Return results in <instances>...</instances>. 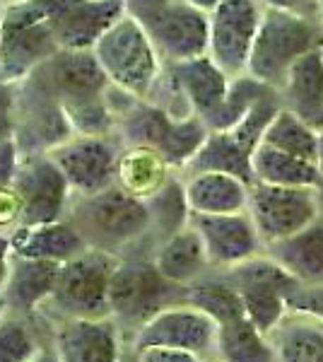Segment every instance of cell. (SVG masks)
Returning a JSON list of instances; mask_svg holds the SVG:
<instances>
[{
  "label": "cell",
  "mask_w": 323,
  "mask_h": 362,
  "mask_svg": "<svg viewBox=\"0 0 323 362\" xmlns=\"http://www.w3.org/2000/svg\"><path fill=\"white\" fill-rule=\"evenodd\" d=\"M68 220L92 249L109 251L114 256L155 249L148 201L135 198L119 184L99 194L73 198Z\"/></svg>",
  "instance_id": "cell-1"
},
{
  "label": "cell",
  "mask_w": 323,
  "mask_h": 362,
  "mask_svg": "<svg viewBox=\"0 0 323 362\" xmlns=\"http://www.w3.org/2000/svg\"><path fill=\"white\" fill-rule=\"evenodd\" d=\"M319 46H323V29L319 22L304 17L290 5H266L246 75L280 92L290 68Z\"/></svg>",
  "instance_id": "cell-2"
},
{
  "label": "cell",
  "mask_w": 323,
  "mask_h": 362,
  "mask_svg": "<svg viewBox=\"0 0 323 362\" xmlns=\"http://www.w3.org/2000/svg\"><path fill=\"white\" fill-rule=\"evenodd\" d=\"M189 288L169 283L152 261V249H138L119 256L111 276L109 307L123 334H135L148 319L174 302L186 300ZM128 336V338H131Z\"/></svg>",
  "instance_id": "cell-3"
},
{
  "label": "cell",
  "mask_w": 323,
  "mask_h": 362,
  "mask_svg": "<svg viewBox=\"0 0 323 362\" xmlns=\"http://www.w3.org/2000/svg\"><path fill=\"white\" fill-rule=\"evenodd\" d=\"M92 51L109 83L138 99H148L162 78V58L145 25L131 13L119 17Z\"/></svg>",
  "instance_id": "cell-4"
},
{
  "label": "cell",
  "mask_w": 323,
  "mask_h": 362,
  "mask_svg": "<svg viewBox=\"0 0 323 362\" xmlns=\"http://www.w3.org/2000/svg\"><path fill=\"white\" fill-rule=\"evenodd\" d=\"M210 128L203 119H174L150 99H135L116 119V136L123 145H145L157 150L174 172H184L203 148Z\"/></svg>",
  "instance_id": "cell-5"
},
{
  "label": "cell",
  "mask_w": 323,
  "mask_h": 362,
  "mask_svg": "<svg viewBox=\"0 0 323 362\" xmlns=\"http://www.w3.org/2000/svg\"><path fill=\"white\" fill-rule=\"evenodd\" d=\"M119 256L87 247L61 266L56 290L41 312L51 321L111 317L109 288Z\"/></svg>",
  "instance_id": "cell-6"
},
{
  "label": "cell",
  "mask_w": 323,
  "mask_h": 362,
  "mask_svg": "<svg viewBox=\"0 0 323 362\" xmlns=\"http://www.w3.org/2000/svg\"><path fill=\"white\" fill-rule=\"evenodd\" d=\"M56 37L39 0L5 3L0 34V83L20 85L51 56L58 54Z\"/></svg>",
  "instance_id": "cell-7"
},
{
  "label": "cell",
  "mask_w": 323,
  "mask_h": 362,
  "mask_svg": "<svg viewBox=\"0 0 323 362\" xmlns=\"http://www.w3.org/2000/svg\"><path fill=\"white\" fill-rule=\"evenodd\" d=\"M222 273L237 290L246 317L266 336L290 314V297L299 283L266 251Z\"/></svg>",
  "instance_id": "cell-8"
},
{
  "label": "cell",
  "mask_w": 323,
  "mask_h": 362,
  "mask_svg": "<svg viewBox=\"0 0 323 362\" xmlns=\"http://www.w3.org/2000/svg\"><path fill=\"white\" fill-rule=\"evenodd\" d=\"M246 210L263 244L270 247L323 218V191L309 186H270L256 181L251 184Z\"/></svg>",
  "instance_id": "cell-9"
},
{
  "label": "cell",
  "mask_w": 323,
  "mask_h": 362,
  "mask_svg": "<svg viewBox=\"0 0 323 362\" xmlns=\"http://www.w3.org/2000/svg\"><path fill=\"white\" fill-rule=\"evenodd\" d=\"M128 346L133 350L176 348L213 360L217 355V321L205 309L189 300H181L145 321L128 338Z\"/></svg>",
  "instance_id": "cell-10"
},
{
  "label": "cell",
  "mask_w": 323,
  "mask_h": 362,
  "mask_svg": "<svg viewBox=\"0 0 323 362\" xmlns=\"http://www.w3.org/2000/svg\"><path fill=\"white\" fill-rule=\"evenodd\" d=\"M266 0H220L210 10L208 56L229 78H242L249 70L254 42L266 15Z\"/></svg>",
  "instance_id": "cell-11"
},
{
  "label": "cell",
  "mask_w": 323,
  "mask_h": 362,
  "mask_svg": "<svg viewBox=\"0 0 323 362\" xmlns=\"http://www.w3.org/2000/svg\"><path fill=\"white\" fill-rule=\"evenodd\" d=\"M126 145L116 133L109 136H70L51 150L73 196H92L116 184V169Z\"/></svg>",
  "instance_id": "cell-12"
},
{
  "label": "cell",
  "mask_w": 323,
  "mask_h": 362,
  "mask_svg": "<svg viewBox=\"0 0 323 362\" xmlns=\"http://www.w3.org/2000/svg\"><path fill=\"white\" fill-rule=\"evenodd\" d=\"M15 128L13 136L25 155H44L66 143L73 133L61 102L34 75L15 85Z\"/></svg>",
  "instance_id": "cell-13"
},
{
  "label": "cell",
  "mask_w": 323,
  "mask_h": 362,
  "mask_svg": "<svg viewBox=\"0 0 323 362\" xmlns=\"http://www.w3.org/2000/svg\"><path fill=\"white\" fill-rule=\"evenodd\" d=\"M164 66L208 56L210 13L189 0H172L155 13L140 17Z\"/></svg>",
  "instance_id": "cell-14"
},
{
  "label": "cell",
  "mask_w": 323,
  "mask_h": 362,
  "mask_svg": "<svg viewBox=\"0 0 323 362\" xmlns=\"http://www.w3.org/2000/svg\"><path fill=\"white\" fill-rule=\"evenodd\" d=\"M13 189L22 198V225H46L66 220L75 198L63 172L49 153L25 155Z\"/></svg>",
  "instance_id": "cell-15"
},
{
  "label": "cell",
  "mask_w": 323,
  "mask_h": 362,
  "mask_svg": "<svg viewBox=\"0 0 323 362\" xmlns=\"http://www.w3.org/2000/svg\"><path fill=\"white\" fill-rule=\"evenodd\" d=\"M63 51H92L102 34L128 13L126 0H39Z\"/></svg>",
  "instance_id": "cell-16"
},
{
  "label": "cell",
  "mask_w": 323,
  "mask_h": 362,
  "mask_svg": "<svg viewBox=\"0 0 323 362\" xmlns=\"http://www.w3.org/2000/svg\"><path fill=\"white\" fill-rule=\"evenodd\" d=\"M34 78L49 87L61 102L63 112L82 107L87 102L107 97L109 78L99 66L95 51H58L41 68L34 70Z\"/></svg>",
  "instance_id": "cell-17"
},
{
  "label": "cell",
  "mask_w": 323,
  "mask_h": 362,
  "mask_svg": "<svg viewBox=\"0 0 323 362\" xmlns=\"http://www.w3.org/2000/svg\"><path fill=\"white\" fill-rule=\"evenodd\" d=\"M61 362H123L128 338L114 317L63 319L54 324V343Z\"/></svg>",
  "instance_id": "cell-18"
},
{
  "label": "cell",
  "mask_w": 323,
  "mask_h": 362,
  "mask_svg": "<svg viewBox=\"0 0 323 362\" xmlns=\"http://www.w3.org/2000/svg\"><path fill=\"white\" fill-rule=\"evenodd\" d=\"M213 271H227L266 251L249 210L227 215H191Z\"/></svg>",
  "instance_id": "cell-19"
},
{
  "label": "cell",
  "mask_w": 323,
  "mask_h": 362,
  "mask_svg": "<svg viewBox=\"0 0 323 362\" xmlns=\"http://www.w3.org/2000/svg\"><path fill=\"white\" fill-rule=\"evenodd\" d=\"M63 264L41 259H25L15 256L10 261V276L3 290V300L8 302V312L17 317L39 314L46 307L56 290V280Z\"/></svg>",
  "instance_id": "cell-20"
},
{
  "label": "cell",
  "mask_w": 323,
  "mask_h": 362,
  "mask_svg": "<svg viewBox=\"0 0 323 362\" xmlns=\"http://www.w3.org/2000/svg\"><path fill=\"white\" fill-rule=\"evenodd\" d=\"M184 177V194L191 215H227L249 208L251 184L225 172H191Z\"/></svg>",
  "instance_id": "cell-21"
},
{
  "label": "cell",
  "mask_w": 323,
  "mask_h": 362,
  "mask_svg": "<svg viewBox=\"0 0 323 362\" xmlns=\"http://www.w3.org/2000/svg\"><path fill=\"white\" fill-rule=\"evenodd\" d=\"M152 261H155L157 271L179 288H191L193 283H198L213 271L203 239L191 223L162 239L160 244H155Z\"/></svg>",
  "instance_id": "cell-22"
},
{
  "label": "cell",
  "mask_w": 323,
  "mask_h": 362,
  "mask_svg": "<svg viewBox=\"0 0 323 362\" xmlns=\"http://www.w3.org/2000/svg\"><path fill=\"white\" fill-rule=\"evenodd\" d=\"M10 244H13L15 256L56 261V264H66L87 249V242L68 218L46 225L17 227L15 232H10Z\"/></svg>",
  "instance_id": "cell-23"
},
{
  "label": "cell",
  "mask_w": 323,
  "mask_h": 362,
  "mask_svg": "<svg viewBox=\"0 0 323 362\" xmlns=\"http://www.w3.org/2000/svg\"><path fill=\"white\" fill-rule=\"evenodd\" d=\"M283 107L302 116L314 128H323V46L304 54L280 87Z\"/></svg>",
  "instance_id": "cell-24"
},
{
  "label": "cell",
  "mask_w": 323,
  "mask_h": 362,
  "mask_svg": "<svg viewBox=\"0 0 323 362\" xmlns=\"http://www.w3.org/2000/svg\"><path fill=\"white\" fill-rule=\"evenodd\" d=\"M266 254L299 285H323V218L283 242L270 244Z\"/></svg>",
  "instance_id": "cell-25"
},
{
  "label": "cell",
  "mask_w": 323,
  "mask_h": 362,
  "mask_svg": "<svg viewBox=\"0 0 323 362\" xmlns=\"http://www.w3.org/2000/svg\"><path fill=\"white\" fill-rule=\"evenodd\" d=\"M251 167H254V184L258 181L270 186H309L323 191V172L319 162L290 155L268 143L256 145Z\"/></svg>",
  "instance_id": "cell-26"
},
{
  "label": "cell",
  "mask_w": 323,
  "mask_h": 362,
  "mask_svg": "<svg viewBox=\"0 0 323 362\" xmlns=\"http://www.w3.org/2000/svg\"><path fill=\"white\" fill-rule=\"evenodd\" d=\"M268 341L275 362H323V324L309 314L290 312Z\"/></svg>",
  "instance_id": "cell-27"
},
{
  "label": "cell",
  "mask_w": 323,
  "mask_h": 362,
  "mask_svg": "<svg viewBox=\"0 0 323 362\" xmlns=\"http://www.w3.org/2000/svg\"><path fill=\"white\" fill-rule=\"evenodd\" d=\"M174 174L179 172H174L157 150L145 148V145H126L119 160V169H116V184L135 198L148 201L160 194Z\"/></svg>",
  "instance_id": "cell-28"
},
{
  "label": "cell",
  "mask_w": 323,
  "mask_h": 362,
  "mask_svg": "<svg viewBox=\"0 0 323 362\" xmlns=\"http://www.w3.org/2000/svg\"><path fill=\"white\" fill-rule=\"evenodd\" d=\"M251 155L242 140L234 138L232 131H210L205 138L203 148L191 160V165L181 174L191 172H225L254 184V167H251Z\"/></svg>",
  "instance_id": "cell-29"
},
{
  "label": "cell",
  "mask_w": 323,
  "mask_h": 362,
  "mask_svg": "<svg viewBox=\"0 0 323 362\" xmlns=\"http://www.w3.org/2000/svg\"><path fill=\"white\" fill-rule=\"evenodd\" d=\"M261 143H268L290 155L304 157V160L319 162V128L307 124L302 116L285 107H280L278 114L270 119Z\"/></svg>",
  "instance_id": "cell-30"
},
{
  "label": "cell",
  "mask_w": 323,
  "mask_h": 362,
  "mask_svg": "<svg viewBox=\"0 0 323 362\" xmlns=\"http://www.w3.org/2000/svg\"><path fill=\"white\" fill-rule=\"evenodd\" d=\"M148 208L152 220V242L155 244H160L162 239H167L169 235L179 232L181 227L189 225L191 210L184 194V177L174 174L160 194L148 198Z\"/></svg>",
  "instance_id": "cell-31"
},
{
  "label": "cell",
  "mask_w": 323,
  "mask_h": 362,
  "mask_svg": "<svg viewBox=\"0 0 323 362\" xmlns=\"http://www.w3.org/2000/svg\"><path fill=\"white\" fill-rule=\"evenodd\" d=\"M41 348L32 319L8 312L0 321V362H29Z\"/></svg>",
  "instance_id": "cell-32"
},
{
  "label": "cell",
  "mask_w": 323,
  "mask_h": 362,
  "mask_svg": "<svg viewBox=\"0 0 323 362\" xmlns=\"http://www.w3.org/2000/svg\"><path fill=\"white\" fill-rule=\"evenodd\" d=\"M22 160H25V153H22L20 143H17L13 133L0 136V189L13 186L17 172L22 167Z\"/></svg>",
  "instance_id": "cell-33"
},
{
  "label": "cell",
  "mask_w": 323,
  "mask_h": 362,
  "mask_svg": "<svg viewBox=\"0 0 323 362\" xmlns=\"http://www.w3.org/2000/svg\"><path fill=\"white\" fill-rule=\"evenodd\" d=\"M290 312L309 314L323 324V285H299L290 297Z\"/></svg>",
  "instance_id": "cell-34"
},
{
  "label": "cell",
  "mask_w": 323,
  "mask_h": 362,
  "mask_svg": "<svg viewBox=\"0 0 323 362\" xmlns=\"http://www.w3.org/2000/svg\"><path fill=\"white\" fill-rule=\"evenodd\" d=\"M20 225H22V198L13 186H5V189H0V230L10 235Z\"/></svg>",
  "instance_id": "cell-35"
},
{
  "label": "cell",
  "mask_w": 323,
  "mask_h": 362,
  "mask_svg": "<svg viewBox=\"0 0 323 362\" xmlns=\"http://www.w3.org/2000/svg\"><path fill=\"white\" fill-rule=\"evenodd\" d=\"M133 353L138 362H208L201 355L189 353V350H176V348H143V350H133Z\"/></svg>",
  "instance_id": "cell-36"
},
{
  "label": "cell",
  "mask_w": 323,
  "mask_h": 362,
  "mask_svg": "<svg viewBox=\"0 0 323 362\" xmlns=\"http://www.w3.org/2000/svg\"><path fill=\"white\" fill-rule=\"evenodd\" d=\"M10 261H13V244H10V235L0 230V297H3L5 283L10 276Z\"/></svg>",
  "instance_id": "cell-37"
},
{
  "label": "cell",
  "mask_w": 323,
  "mask_h": 362,
  "mask_svg": "<svg viewBox=\"0 0 323 362\" xmlns=\"http://www.w3.org/2000/svg\"><path fill=\"white\" fill-rule=\"evenodd\" d=\"M169 3H172V0H126V10L140 20V17L155 13V10H160Z\"/></svg>",
  "instance_id": "cell-38"
},
{
  "label": "cell",
  "mask_w": 323,
  "mask_h": 362,
  "mask_svg": "<svg viewBox=\"0 0 323 362\" xmlns=\"http://www.w3.org/2000/svg\"><path fill=\"white\" fill-rule=\"evenodd\" d=\"M29 362H61V360H58V355H56L54 348H41Z\"/></svg>",
  "instance_id": "cell-39"
},
{
  "label": "cell",
  "mask_w": 323,
  "mask_h": 362,
  "mask_svg": "<svg viewBox=\"0 0 323 362\" xmlns=\"http://www.w3.org/2000/svg\"><path fill=\"white\" fill-rule=\"evenodd\" d=\"M189 3H193V5H198V8H203V10H213L217 3H220V0H189Z\"/></svg>",
  "instance_id": "cell-40"
},
{
  "label": "cell",
  "mask_w": 323,
  "mask_h": 362,
  "mask_svg": "<svg viewBox=\"0 0 323 362\" xmlns=\"http://www.w3.org/2000/svg\"><path fill=\"white\" fill-rule=\"evenodd\" d=\"M316 17H319V25H321V29H323V0H316Z\"/></svg>",
  "instance_id": "cell-41"
},
{
  "label": "cell",
  "mask_w": 323,
  "mask_h": 362,
  "mask_svg": "<svg viewBox=\"0 0 323 362\" xmlns=\"http://www.w3.org/2000/svg\"><path fill=\"white\" fill-rule=\"evenodd\" d=\"M5 317H8V302L0 297V321H3Z\"/></svg>",
  "instance_id": "cell-42"
},
{
  "label": "cell",
  "mask_w": 323,
  "mask_h": 362,
  "mask_svg": "<svg viewBox=\"0 0 323 362\" xmlns=\"http://www.w3.org/2000/svg\"><path fill=\"white\" fill-rule=\"evenodd\" d=\"M123 362H138V360H135V353L131 350V346L126 348V355H123Z\"/></svg>",
  "instance_id": "cell-43"
},
{
  "label": "cell",
  "mask_w": 323,
  "mask_h": 362,
  "mask_svg": "<svg viewBox=\"0 0 323 362\" xmlns=\"http://www.w3.org/2000/svg\"><path fill=\"white\" fill-rule=\"evenodd\" d=\"M3 13H5V3L0 0V34H3Z\"/></svg>",
  "instance_id": "cell-44"
},
{
  "label": "cell",
  "mask_w": 323,
  "mask_h": 362,
  "mask_svg": "<svg viewBox=\"0 0 323 362\" xmlns=\"http://www.w3.org/2000/svg\"><path fill=\"white\" fill-rule=\"evenodd\" d=\"M268 5H285V0H266Z\"/></svg>",
  "instance_id": "cell-45"
},
{
  "label": "cell",
  "mask_w": 323,
  "mask_h": 362,
  "mask_svg": "<svg viewBox=\"0 0 323 362\" xmlns=\"http://www.w3.org/2000/svg\"><path fill=\"white\" fill-rule=\"evenodd\" d=\"M208 362H225V360H220V358H213V360H208Z\"/></svg>",
  "instance_id": "cell-46"
},
{
  "label": "cell",
  "mask_w": 323,
  "mask_h": 362,
  "mask_svg": "<svg viewBox=\"0 0 323 362\" xmlns=\"http://www.w3.org/2000/svg\"><path fill=\"white\" fill-rule=\"evenodd\" d=\"M3 3H13V0H3Z\"/></svg>",
  "instance_id": "cell-47"
},
{
  "label": "cell",
  "mask_w": 323,
  "mask_h": 362,
  "mask_svg": "<svg viewBox=\"0 0 323 362\" xmlns=\"http://www.w3.org/2000/svg\"><path fill=\"white\" fill-rule=\"evenodd\" d=\"M0 136H3V133H0Z\"/></svg>",
  "instance_id": "cell-48"
}]
</instances>
